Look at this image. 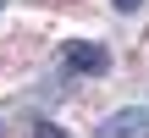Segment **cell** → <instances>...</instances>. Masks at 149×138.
<instances>
[{"instance_id":"5b68a950","label":"cell","mask_w":149,"mask_h":138,"mask_svg":"<svg viewBox=\"0 0 149 138\" xmlns=\"http://www.w3.org/2000/svg\"><path fill=\"white\" fill-rule=\"evenodd\" d=\"M0 6H6V0H0Z\"/></svg>"},{"instance_id":"6da1fadb","label":"cell","mask_w":149,"mask_h":138,"mask_svg":"<svg viewBox=\"0 0 149 138\" xmlns=\"http://www.w3.org/2000/svg\"><path fill=\"white\" fill-rule=\"evenodd\" d=\"M94 138H149V105H127V111H116V116H105Z\"/></svg>"},{"instance_id":"277c9868","label":"cell","mask_w":149,"mask_h":138,"mask_svg":"<svg viewBox=\"0 0 149 138\" xmlns=\"http://www.w3.org/2000/svg\"><path fill=\"white\" fill-rule=\"evenodd\" d=\"M111 6H116V11H138L144 0H111Z\"/></svg>"},{"instance_id":"7a4b0ae2","label":"cell","mask_w":149,"mask_h":138,"mask_svg":"<svg viewBox=\"0 0 149 138\" xmlns=\"http://www.w3.org/2000/svg\"><path fill=\"white\" fill-rule=\"evenodd\" d=\"M111 66V55H105V44H88V39H77V44H66V72H88V77H100Z\"/></svg>"},{"instance_id":"3957f363","label":"cell","mask_w":149,"mask_h":138,"mask_svg":"<svg viewBox=\"0 0 149 138\" xmlns=\"http://www.w3.org/2000/svg\"><path fill=\"white\" fill-rule=\"evenodd\" d=\"M33 138H66V133H61L55 122H39V127H33Z\"/></svg>"}]
</instances>
